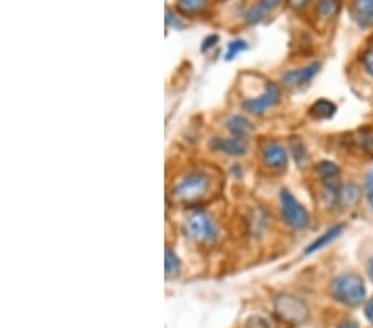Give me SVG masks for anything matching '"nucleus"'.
Instances as JSON below:
<instances>
[{"instance_id":"nucleus-1","label":"nucleus","mask_w":373,"mask_h":328,"mask_svg":"<svg viewBox=\"0 0 373 328\" xmlns=\"http://www.w3.org/2000/svg\"><path fill=\"white\" fill-rule=\"evenodd\" d=\"M212 186L211 176L205 171L195 170L190 171L186 176L176 182L173 189L174 201L181 202V204H196L205 199L210 194Z\"/></svg>"},{"instance_id":"nucleus-2","label":"nucleus","mask_w":373,"mask_h":328,"mask_svg":"<svg viewBox=\"0 0 373 328\" xmlns=\"http://www.w3.org/2000/svg\"><path fill=\"white\" fill-rule=\"evenodd\" d=\"M331 292L335 300L347 307H358L367 297L365 282L355 272H345L337 276L332 281Z\"/></svg>"},{"instance_id":"nucleus-3","label":"nucleus","mask_w":373,"mask_h":328,"mask_svg":"<svg viewBox=\"0 0 373 328\" xmlns=\"http://www.w3.org/2000/svg\"><path fill=\"white\" fill-rule=\"evenodd\" d=\"M184 233L193 242L206 245L214 242L219 235V229H217L216 221L212 219L211 214L202 209H196L184 221Z\"/></svg>"},{"instance_id":"nucleus-4","label":"nucleus","mask_w":373,"mask_h":328,"mask_svg":"<svg viewBox=\"0 0 373 328\" xmlns=\"http://www.w3.org/2000/svg\"><path fill=\"white\" fill-rule=\"evenodd\" d=\"M280 202V214H282L284 223L292 230L307 229L310 226V212L305 209V206L295 197L289 189H280L279 192Z\"/></svg>"},{"instance_id":"nucleus-5","label":"nucleus","mask_w":373,"mask_h":328,"mask_svg":"<svg viewBox=\"0 0 373 328\" xmlns=\"http://www.w3.org/2000/svg\"><path fill=\"white\" fill-rule=\"evenodd\" d=\"M274 310L275 315L289 325H302L310 317L307 303L290 293H280L274 298Z\"/></svg>"},{"instance_id":"nucleus-6","label":"nucleus","mask_w":373,"mask_h":328,"mask_svg":"<svg viewBox=\"0 0 373 328\" xmlns=\"http://www.w3.org/2000/svg\"><path fill=\"white\" fill-rule=\"evenodd\" d=\"M280 98H282V93H280L279 85H275L274 81H268L264 85V90L258 96H251V98L242 100L241 105L247 113L256 115V117H263V115L268 113L269 110H272L279 103Z\"/></svg>"},{"instance_id":"nucleus-7","label":"nucleus","mask_w":373,"mask_h":328,"mask_svg":"<svg viewBox=\"0 0 373 328\" xmlns=\"http://www.w3.org/2000/svg\"><path fill=\"white\" fill-rule=\"evenodd\" d=\"M260 159L269 171H284L287 168L289 154L282 144L274 141V139H265L260 146Z\"/></svg>"},{"instance_id":"nucleus-8","label":"nucleus","mask_w":373,"mask_h":328,"mask_svg":"<svg viewBox=\"0 0 373 328\" xmlns=\"http://www.w3.org/2000/svg\"><path fill=\"white\" fill-rule=\"evenodd\" d=\"M321 69H322V65L319 64V62H314V64L305 65L302 66V69L285 71V74L282 75V85L289 90L304 88V86H307L310 81L316 78Z\"/></svg>"},{"instance_id":"nucleus-9","label":"nucleus","mask_w":373,"mask_h":328,"mask_svg":"<svg viewBox=\"0 0 373 328\" xmlns=\"http://www.w3.org/2000/svg\"><path fill=\"white\" fill-rule=\"evenodd\" d=\"M210 148L212 149V151L224 153L227 154V156L239 158V156H244V154L247 153L249 144H247L246 138L234 136V134H232L231 138H221V136L212 138L210 141Z\"/></svg>"},{"instance_id":"nucleus-10","label":"nucleus","mask_w":373,"mask_h":328,"mask_svg":"<svg viewBox=\"0 0 373 328\" xmlns=\"http://www.w3.org/2000/svg\"><path fill=\"white\" fill-rule=\"evenodd\" d=\"M350 13L358 27H373V0H353L350 6Z\"/></svg>"},{"instance_id":"nucleus-11","label":"nucleus","mask_w":373,"mask_h":328,"mask_svg":"<svg viewBox=\"0 0 373 328\" xmlns=\"http://www.w3.org/2000/svg\"><path fill=\"white\" fill-rule=\"evenodd\" d=\"M280 2H282V0H259L258 4H254V6L247 11L244 17L246 22L251 23V25L263 22L265 17L270 16V13L279 7Z\"/></svg>"},{"instance_id":"nucleus-12","label":"nucleus","mask_w":373,"mask_h":328,"mask_svg":"<svg viewBox=\"0 0 373 328\" xmlns=\"http://www.w3.org/2000/svg\"><path fill=\"white\" fill-rule=\"evenodd\" d=\"M360 196H362L360 186L355 184V182H348V184L342 186L340 196H338V201H337V207L342 211L352 209V207H355L358 204Z\"/></svg>"},{"instance_id":"nucleus-13","label":"nucleus","mask_w":373,"mask_h":328,"mask_svg":"<svg viewBox=\"0 0 373 328\" xmlns=\"http://www.w3.org/2000/svg\"><path fill=\"white\" fill-rule=\"evenodd\" d=\"M343 229H345V224H335V226H332V228L327 229L326 233H323L321 235V238H317L316 240H314V242L310 244L309 247L304 250V254L309 255V254L319 252V250L323 249V247H327L328 244H332L333 240H335L338 238V235H340L343 233Z\"/></svg>"},{"instance_id":"nucleus-14","label":"nucleus","mask_w":373,"mask_h":328,"mask_svg":"<svg viewBox=\"0 0 373 328\" xmlns=\"http://www.w3.org/2000/svg\"><path fill=\"white\" fill-rule=\"evenodd\" d=\"M340 12V0H319L316 13L321 22H331Z\"/></svg>"},{"instance_id":"nucleus-15","label":"nucleus","mask_w":373,"mask_h":328,"mask_svg":"<svg viewBox=\"0 0 373 328\" xmlns=\"http://www.w3.org/2000/svg\"><path fill=\"white\" fill-rule=\"evenodd\" d=\"M310 117L314 119H328L337 113L335 103H332L331 100H317L316 103L310 106L309 110Z\"/></svg>"},{"instance_id":"nucleus-16","label":"nucleus","mask_w":373,"mask_h":328,"mask_svg":"<svg viewBox=\"0 0 373 328\" xmlns=\"http://www.w3.org/2000/svg\"><path fill=\"white\" fill-rule=\"evenodd\" d=\"M227 129H229L234 136L246 138L247 134H251V131H253V124H251L247 118L241 117V115H234V117L227 119Z\"/></svg>"},{"instance_id":"nucleus-17","label":"nucleus","mask_w":373,"mask_h":328,"mask_svg":"<svg viewBox=\"0 0 373 328\" xmlns=\"http://www.w3.org/2000/svg\"><path fill=\"white\" fill-rule=\"evenodd\" d=\"M353 143L357 144L358 149H362V153L373 156V129L372 128L358 129L355 136H353Z\"/></svg>"},{"instance_id":"nucleus-18","label":"nucleus","mask_w":373,"mask_h":328,"mask_svg":"<svg viewBox=\"0 0 373 328\" xmlns=\"http://www.w3.org/2000/svg\"><path fill=\"white\" fill-rule=\"evenodd\" d=\"M164 269H166L168 279L178 277L179 272H181V260H179L178 254L174 252L171 247H166V254H164Z\"/></svg>"},{"instance_id":"nucleus-19","label":"nucleus","mask_w":373,"mask_h":328,"mask_svg":"<svg viewBox=\"0 0 373 328\" xmlns=\"http://www.w3.org/2000/svg\"><path fill=\"white\" fill-rule=\"evenodd\" d=\"M317 175L321 176V180H332V177H340V168L337 166L333 161H321L316 166Z\"/></svg>"},{"instance_id":"nucleus-20","label":"nucleus","mask_w":373,"mask_h":328,"mask_svg":"<svg viewBox=\"0 0 373 328\" xmlns=\"http://www.w3.org/2000/svg\"><path fill=\"white\" fill-rule=\"evenodd\" d=\"M207 0H178V6L184 13H200L206 8Z\"/></svg>"},{"instance_id":"nucleus-21","label":"nucleus","mask_w":373,"mask_h":328,"mask_svg":"<svg viewBox=\"0 0 373 328\" xmlns=\"http://www.w3.org/2000/svg\"><path fill=\"white\" fill-rule=\"evenodd\" d=\"M246 48H247V42L246 40H241V38H237V40L229 43V47H227V52H226L224 59L226 60H234L241 52L246 50Z\"/></svg>"},{"instance_id":"nucleus-22","label":"nucleus","mask_w":373,"mask_h":328,"mask_svg":"<svg viewBox=\"0 0 373 328\" xmlns=\"http://www.w3.org/2000/svg\"><path fill=\"white\" fill-rule=\"evenodd\" d=\"M362 62H363V66H365L367 74L373 78V48H368V50L363 53Z\"/></svg>"},{"instance_id":"nucleus-23","label":"nucleus","mask_w":373,"mask_h":328,"mask_svg":"<svg viewBox=\"0 0 373 328\" xmlns=\"http://www.w3.org/2000/svg\"><path fill=\"white\" fill-rule=\"evenodd\" d=\"M292 149H294L295 161L302 163V159L307 156V153H305V146L302 144V141H299V139H294V141H292Z\"/></svg>"},{"instance_id":"nucleus-24","label":"nucleus","mask_w":373,"mask_h":328,"mask_svg":"<svg viewBox=\"0 0 373 328\" xmlns=\"http://www.w3.org/2000/svg\"><path fill=\"white\" fill-rule=\"evenodd\" d=\"M365 192H367V199H368V202H370V206H372V209H373V170L367 175Z\"/></svg>"},{"instance_id":"nucleus-25","label":"nucleus","mask_w":373,"mask_h":328,"mask_svg":"<svg viewBox=\"0 0 373 328\" xmlns=\"http://www.w3.org/2000/svg\"><path fill=\"white\" fill-rule=\"evenodd\" d=\"M309 2L310 0H287L289 7L294 8V11H304L309 6Z\"/></svg>"},{"instance_id":"nucleus-26","label":"nucleus","mask_w":373,"mask_h":328,"mask_svg":"<svg viewBox=\"0 0 373 328\" xmlns=\"http://www.w3.org/2000/svg\"><path fill=\"white\" fill-rule=\"evenodd\" d=\"M217 40H219V38H217V35H210V37H207V38H206V40H205V42H202L201 52H207V50H210V48H211V47H214V45H216V43H217Z\"/></svg>"},{"instance_id":"nucleus-27","label":"nucleus","mask_w":373,"mask_h":328,"mask_svg":"<svg viewBox=\"0 0 373 328\" xmlns=\"http://www.w3.org/2000/svg\"><path fill=\"white\" fill-rule=\"evenodd\" d=\"M365 317L368 318V322H370L373 327V297L365 303Z\"/></svg>"},{"instance_id":"nucleus-28","label":"nucleus","mask_w":373,"mask_h":328,"mask_svg":"<svg viewBox=\"0 0 373 328\" xmlns=\"http://www.w3.org/2000/svg\"><path fill=\"white\" fill-rule=\"evenodd\" d=\"M337 328H358V325L355 322H352V320H347V322H343L342 325H338Z\"/></svg>"},{"instance_id":"nucleus-29","label":"nucleus","mask_w":373,"mask_h":328,"mask_svg":"<svg viewBox=\"0 0 373 328\" xmlns=\"http://www.w3.org/2000/svg\"><path fill=\"white\" fill-rule=\"evenodd\" d=\"M368 276H370L372 282H373V255H372V259L368 260Z\"/></svg>"}]
</instances>
